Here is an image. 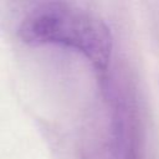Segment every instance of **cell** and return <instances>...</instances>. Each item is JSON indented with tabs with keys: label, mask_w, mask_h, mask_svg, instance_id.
I'll return each instance as SVG.
<instances>
[{
	"label": "cell",
	"mask_w": 159,
	"mask_h": 159,
	"mask_svg": "<svg viewBox=\"0 0 159 159\" xmlns=\"http://www.w3.org/2000/svg\"><path fill=\"white\" fill-rule=\"evenodd\" d=\"M19 37L31 46L62 45L82 53L99 71L108 68L113 37L97 14L68 1H46L26 14Z\"/></svg>",
	"instance_id": "obj_1"
}]
</instances>
